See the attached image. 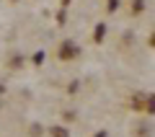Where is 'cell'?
Wrapping results in <instances>:
<instances>
[{"mask_svg":"<svg viewBox=\"0 0 155 137\" xmlns=\"http://www.w3.org/2000/svg\"><path fill=\"white\" fill-rule=\"evenodd\" d=\"M80 55V49H78L72 42H62V47H60V60H72V57H78Z\"/></svg>","mask_w":155,"mask_h":137,"instance_id":"cell-1","label":"cell"},{"mask_svg":"<svg viewBox=\"0 0 155 137\" xmlns=\"http://www.w3.org/2000/svg\"><path fill=\"white\" fill-rule=\"evenodd\" d=\"M104 36H106V23H98V26H96V31H93V42L101 44V42H104Z\"/></svg>","mask_w":155,"mask_h":137,"instance_id":"cell-2","label":"cell"},{"mask_svg":"<svg viewBox=\"0 0 155 137\" xmlns=\"http://www.w3.org/2000/svg\"><path fill=\"white\" fill-rule=\"evenodd\" d=\"M52 135H54V137H70V132L62 129V127H54V129H52Z\"/></svg>","mask_w":155,"mask_h":137,"instance_id":"cell-3","label":"cell"},{"mask_svg":"<svg viewBox=\"0 0 155 137\" xmlns=\"http://www.w3.org/2000/svg\"><path fill=\"white\" fill-rule=\"evenodd\" d=\"M34 62H36V65H41V62H44V52H36V55H34Z\"/></svg>","mask_w":155,"mask_h":137,"instance_id":"cell-4","label":"cell"},{"mask_svg":"<svg viewBox=\"0 0 155 137\" xmlns=\"http://www.w3.org/2000/svg\"><path fill=\"white\" fill-rule=\"evenodd\" d=\"M119 8V0H109V11H116Z\"/></svg>","mask_w":155,"mask_h":137,"instance_id":"cell-5","label":"cell"},{"mask_svg":"<svg viewBox=\"0 0 155 137\" xmlns=\"http://www.w3.org/2000/svg\"><path fill=\"white\" fill-rule=\"evenodd\" d=\"M142 11V0H134V13H140Z\"/></svg>","mask_w":155,"mask_h":137,"instance_id":"cell-6","label":"cell"},{"mask_svg":"<svg viewBox=\"0 0 155 137\" xmlns=\"http://www.w3.org/2000/svg\"><path fill=\"white\" fill-rule=\"evenodd\" d=\"M93 137H109V135H106V132H96Z\"/></svg>","mask_w":155,"mask_h":137,"instance_id":"cell-7","label":"cell"},{"mask_svg":"<svg viewBox=\"0 0 155 137\" xmlns=\"http://www.w3.org/2000/svg\"><path fill=\"white\" fill-rule=\"evenodd\" d=\"M62 3H65V5H67V3H70V0H62Z\"/></svg>","mask_w":155,"mask_h":137,"instance_id":"cell-8","label":"cell"}]
</instances>
